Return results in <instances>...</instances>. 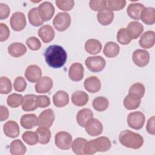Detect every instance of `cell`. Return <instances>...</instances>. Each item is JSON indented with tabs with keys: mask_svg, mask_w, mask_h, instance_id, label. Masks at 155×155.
<instances>
[{
	"mask_svg": "<svg viewBox=\"0 0 155 155\" xmlns=\"http://www.w3.org/2000/svg\"><path fill=\"white\" fill-rule=\"evenodd\" d=\"M44 57L48 66L53 68H59L65 64L67 54L62 46L51 45L45 50Z\"/></svg>",
	"mask_w": 155,
	"mask_h": 155,
	"instance_id": "6da1fadb",
	"label": "cell"
},
{
	"mask_svg": "<svg viewBox=\"0 0 155 155\" xmlns=\"http://www.w3.org/2000/svg\"><path fill=\"white\" fill-rule=\"evenodd\" d=\"M119 140L124 147L134 150L140 148L143 143V138L140 134L129 130H125L120 133Z\"/></svg>",
	"mask_w": 155,
	"mask_h": 155,
	"instance_id": "7a4b0ae2",
	"label": "cell"
},
{
	"mask_svg": "<svg viewBox=\"0 0 155 155\" xmlns=\"http://www.w3.org/2000/svg\"><path fill=\"white\" fill-rule=\"evenodd\" d=\"M111 147V143L109 138L101 136L87 141L84 148V154H93L97 152H105L108 151Z\"/></svg>",
	"mask_w": 155,
	"mask_h": 155,
	"instance_id": "3957f363",
	"label": "cell"
},
{
	"mask_svg": "<svg viewBox=\"0 0 155 155\" xmlns=\"http://www.w3.org/2000/svg\"><path fill=\"white\" fill-rule=\"evenodd\" d=\"M71 16L66 12L58 13L53 19V24L55 29L59 31L66 30L71 24Z\"/></svg>",
	"mask_w": 155,
	"mask_h": 155,
	"instance_id": "277c9868",
	"label": "cell"
},
{
	"mask_svg": "<svg viewBox=\"0 0 155 155\" xmlns=\"http://www.w3.org/2000/svg\"><path fill=\"white\" fill-rule=\"evenodd\" d=\"M87 68L94 73L102 71L106 65L105 60L101 56H89L85 61Z\"/></svg>",
	"mask_w": 155,
	"mask_h": 155,
	"instance_id": "5b68a950",
	"label": "cell"
},
{
	"mask_svg": "<svg viewBox=\"0 0 155 155\" xmlns=\"http://www.w3.org/2000/svg\"><path fill=\"white\" fill-rule=\"evenodd\" d=\"M54 142L56 146L63 150H67L70 148L72 143V136L67 131H59L55 135Z\"/></svg>",
	"mask_w": 155,
	"mask_h": 155,
	"instance_id": "8992f818",
	"label": "cell"
},
{
	"mask_svg": "<svg viewBox=\"0 0 155 155\" xmlns=\"http://www.w3.org/2000/svg\"><path fill=\"white\" fill-rule=\"evenodd\" d=\"M145 122V116L140 111H137L129 113L127 117L128 126L134 130L141 129Z\"/></svg>",
	"mask_w": 155,
	"mask_h": 155,
	"instance_id": "52a82bcc",
	"label": "cell"
},
{
	"mask_svg": "<svg viewBox=\"0 0 155 155\" xmlns=\"http://www.w3.org/2000/svg\"><path fill=\"white\" fill-rule=\"evenodd\" d=\"M54 120V113L48 108L42 111L38 117V125L40 127L50 128Z\"/></svg>",
	"mask_w": 155,
	"mask_h": 155,
	"instance_id": "ba28073f",
	"label": "cell"
},
{
	"mask_svg": "<svg viewBox=\"0 0 155 155\" xmlns=\"http://www.w3.org/2000/svg\"><path fill=\"white\" fill-rule=\"evenodd\" d=\"M10 24L13 30L16 31L22 30L27 24L25 15L21 12H15L10 18Z\"/></svg>",
	"mask_w": 155,
	"mask_h": 155,
	"instance_id": "9c48e42d",
	"label": "cell"
},
{
	"mask_svg": "<svg viewBox=\"0 0 155 155\" xmlns=\"http://www.w3.org/2000/svg\"><path fill=\"white\" fill-rule=\"evenodd\" d=\"M84 128L87 134L91 136H99L103 131V125L102 123L97 119L93 117L87 121Z\"/></svg>",
	"mask_w": 155,
	"mask_h": 155,
	"instance_id": "30bf717a",
	"label": "cell"
},
{
	"mask_svg": "<svg viewBox=\"0 0 155 155\" xmlns=\"http://www.w3.org/2000/svg\"><path fill=\"white\" fill-rule=\"evenodd\" d=\"M38 13L42 21H47L50 20L55 12V9L51 2L44 1L38 7Z\"/></svg>",
	"mask_w": 155,
	"mask_h": 155,
	"instance_id": "8fae6325",
	"label": "cell"
},
{
	"mask_svg": "<svg viewBox=\"0 0 155 155\" xmlns=\"http://www.w3.org/2000/svg\"><path fill=\"white\" fill-rule=\"evenodd\" d=\"M132 59L134 63L139 67L146 66L150 61V54L143 49H137L133 53Z\"/></svg>",
	"mask_w": 155,
	"mask_h": 155,
	"instance_id": "7c38bea8",
	"label": "cell"
},
{
	"mask_svg": "<svg viewBox=\"0 0 155 155\" xmlns=\"http://www.w3.org/2000/svg\"><path fill=\"white\" fill-rule=\"evenodd\" d=\"M26 79L31 83H36L42 78V70L37 65H30L25 71Z\"/></svg>",
	"mask_w": 155,
	"mask_h": 155,
	"instance_id": "4fadbf2b",
	"label": "cell"
},
{
	"mask_svg": "<svg viewBox=\"0 0 155 155\" xmlns=\"http://www.w3.org/2000/svg\"><path fill=\"white\" fill-rule=\"evenodd\" d=\"M84 74V69L79 62H74L71 65L68 70L69 78L74 82H78L82 79Z\"/></svg>",
	"mask_w": 155,
	"mask_h": 155,
	"instance_id": "5bb4252c",
	"label": "cell"
},
{
	"mask_svg": "<svg viewBox=\"0 0 155 155\" xmlns=\"http://www.w3.org/2000/svg\"><path fill=\"white\" fill-rule=\"evenodd\" d=\"M38 35L44 43L50 42L53 40L55 31L53 28L48 24L44 25L38 31Z\"/></svg>",
	"mask_w": 155,
	"mask_h": 155,
	"instance_id": "9a60e30c",
	"label": "cell"
},
{
	"mask_svg": "<svg viewBox=\"0 0 155 155\" xmlns=\"http://www.w3.org/2000/svg\"><path fill=\"white\" fill-rule=\"evenodd\" d=\"M155 43V33L154 31L148 30L143 33L140 36L139 44V45L145 49L152 48Z\"/></svg>",
	"mask_w": 155,
	"mask_h": 155,
	"instance_id": "2e32d148",
	"label": "cell"
},
{
	"mask_svg": "<svg viewBox=\"0 0 155 155\" xmlns=\"http://www.w3.org/2000/svg\"><path fill=\"white\" fill-rule=\"evenodd\" d=\"M53 85V80L48 76H44L36 82L35 88L38 93H46L50 91Z\"/></svg>",
	"mask_w": 155,
	"mask_h": 155,
	"instance_id": "e0dca14e",
	"label": "cell"
},
{
	"mask_svg": "<svg viewBox=\"0 0 155 155\" xmlns=\"http://www.w3.org/2000/svg\"><path fill=\"white\" fill-rule=\"evenodd\" d=\"M84 85L85 89L87 91L91 93H95L101 90V82L97 77L91 76L85 80Z\"/></svg>",
	"mask_w": 155,
	"mask_h": 155,
	"instance_id": "ac0fdd59",
	"label": "cell"
},
{
	"mask_svg": "<svg viewBox=\"0 0 155 155\" xmlns=\"http://www.w3.org/2000/svg\"><path fill=\"white\" fill-rule=\"evenodd\" d=\"M4 134L10 138H16L19 134V127L17 122L13 120H8L3 126Z\"/></svg>",
	"mask_w": 155,
	"mask_h": 155,
	"instance_id": "d6986e66",
	"label": "cell"
},
{
	"mask_svg": "<svg viewBox=\"0 0 155 155\" xmlns=\"http://www.w3.org/2000/svg\"><path fill=\"white\" fill-rule=\"evenodd\" d=\"M126 28L131 39H136L138 38L144 29L143 25L136 21L129 22Z\"/></svg>",
	"mask_w": 155,
	"mask_h": 155,
	"instance_id": "ffe728a7",
	"label": "cell"
},
{
	"mask_svg": "<svg viewBox=\"0 0 155 155\" xmlns=\"http://www.w3.org/2000/svg\"><path fill=\"white\" fill-rule=\"evenodd\" d=\"M8 54L13 58H19L27 52V48L21 42H14L8 47Z\"/></svg>",
	"mask_w": 155,
	"mask_h": 155,
	"instance_id": "44dd1931",
	"label": "cell"
},
{
	"mask_svg": "<svg viewBox=\"0 0 155 155\" xmlns=\"http://www.w3.org/2000/svg\"><path fill=\"white\" fill-rule=\"evenodd\" d=\"M53 102L56 107H64L69 102L68 94L63 90L58 91L53 96Z\"/></svg>",
	"mask_w": 155,
	"mask_h": 155,
	"instance_id": "7402d4cb",
	"label": "cell"
},
{
	"mask_svg": "<svg viewBox=\"0 0 155 155\" xmlns=\"http://www.w3.org/2000/svg\"><path fill=\"white\" fill-rule=\"evenodd\" d=\"M37 108L36 95L28 94L24 96L22 109L24 111H32L35 110Z\"/></svg>",
	"mask_w": 155,
	"mask_h": 155,
	"instance_id": "603a6c76",
	"label": "cell"
},
{
	"mask_svg": "<svg viewBox=\"0 0 155 155\" xmlns=\"http://www.w3.org/2000/svg\"><path fill=\"white\" fill-rule=\"evenodd\" d=\"M88 100V95L83 91H76L71 95L72 104L78 107H82L85 105Z\"/></svg>",
	"mask_w": 155,
	"mask_h": 155,
	"instance_id": "cb8c5ba5",
	"label": "cell"
},
{
	"mask_svg": "<svg viewBox=\"0 0 155 155\" xmlns=\"http://www.w3.org/2000/svg\"><path fill=\"white\" fill-rule=\"evenodd\" d=\"M114 19V13L107 8H104L98 12L97 14V19L102 25H108L110 24Z\"/></svg>",
	"mask_w": 155,
	"mask_h": 155,
	"instance_id": "d4e9b609",
	"label": "cell"
},
{
	"mask_svg": "<svg viewBox=\"0 0 155 155\" xmlns=\"http://www.w3.org/2000/svg\"><path fill=\"white\" fill-rule=\"evenodd\" d=\"M85 50L90 54L99 53L102 50V45L101 42L96 39H89L85 43Z\"/></svg>",
	"mask_w": 155,
	"mask_h": 155,
	"instance_id": "484cf974",
	"label": "cell"
},
{
	"mask_svg": "<svg viewBox=\"0 0 155 155\" xmlns=\"http://www.w3.org/2000/svg\"><path fill=\"white\" fill-rule=\"evenodd\" d=\"M144 7V5L141 3H131L128 6L127 12L129 17L135 21H138L140 19L141 12Z\"/></svg>",
	"mask_w": 155,
	"mask_h": 155,
	"instance_id": "4316f807",
	"label": "cell"
},
{
	"mask_svg": "<svg viewBox=\"0 0 155 155\" xmlns=\"http://www.w3.org/2000/svg\"><path fill=\"white\" fill-rule=\"evenodd\" d=\"M20 123L25 129H31L38 125V117L35 114H24L21 117Z\"/></svg>",
	"mask_w": 155,
	"mask_h": 155,
	"instance_id": "83f0119b",
	"label": "cell"
},
{
	"mask_svg": "<svg viewBox=\"0 0 155 155\" xmlns=\"http://www.w3.org/2000/svg\"><path fill=\"white\" fill-rule=\"evenodd\" d=\"M140 19L147 25H153L155 22V9L153 7H144Z\"/></svg>",
	"mask_w": 155,
	"mask_h": 155,
	"instance_id": "f1b7e54d",
	"label": "cell"
},
{
	"mask_svg": "<svg viewBox=\"0 0 155 155\" xmlns=\"http://www.w3.org/2000/svg\"><path fill=\"white\" fill-rule=\"evenodd\" d=\"M93 117V113L89 108H82L76 114V122L81 127H84L87 121Z\"/></svg>",
	"mask_w": 155,
	"mask_h": 155,
	"instance_id": "f546056e",
	"label": "cell"
},
{
	"mask_svg": "<svg viewBox=\"0 0 155 155\" xmlns=\"http://www.w3.org/2000/svg\"><path fill=\"white\" fill-rule=\"evenodd\" d=\"M120 51V47L117 44L113 41L107 42L104 46L103 53L108 58H113L116 57Z\"/></svg>",
	"mask_w": 155,
	"mask_h": 155,
	"instance_id": "4dcf8cb0",
	"label": "cell"
},
{
	"mask_svg": "<svg viewBox=\"0 0 155 155\" xmlns=\"http://www.w3.org/2000/svg\"><path fill=\"white\" fill-rule=\"evenodd\" d=\"M26 151V147L19 139L13 140L10 145V151L12 155H22Z\"/></svg>",
	"mask_w": 155,
	"mask_h": 155,
	"instance_id": "1f68e13d",
	"label": "cell"
},
{
	"mask_svg": "<svg viewBox=\"0 0 155 155\" xmlns=\"http://www.w3.org/2000/svg\"><path fill=\"white\" fill-rule=\"evenodd\" d=\"M141 103V99L131 94L127 95L124 99V105L125 108L129 110L137 108Z\"/></svg>",
	"mask_w": 155,
	"mask_h": 155,
	"instance_id": "d6a6232c",
	"label": "cell"
},
{
	"mask_svg": "<svg viewBox=\"0 0 155 155\" xmlns=\"http://www.w3.org/2000/svg\"><path fill=\"white\" fill-rule=\"evenodd\" d=\"M87 142V140L82 137L76 138L71 143V149L73 153L78 155L84 154L85 146Z\"/></svg>",
	"mask_w": 155,
	"mask_h": 155,
	"instance_id": "836d02e7",
	"label": "cell"
},
{
	"mask_svg": "<svg viewBox=\"0 0 155 155\" xmlns=\"http://www.w3.org/2000/svg\"><path fill=\"white\" fill-rule=\"evenodd\" d=\"M36 133L39 143L45 145L50 142L51 139V132L48 128L39 127V128L36 129Z\"/></svg>",
	"mask_w": 155,
	"mask_h": 155,
	"instance_id": "e575fe53",
	"label": "cell"
},
{
	"mask_svg": "<svg viewBox=\"0 0 155 155\" xmlns=\"http://www.w3.org/2000/svg\"><path fill=\"white\" fill-rule=\"evenodd\" d=\"M28 18L30 24L35 27H38L43 24L44 21L41 18L38 10V7L30 9L28 13Z\"/></svg>",
	"mask_w": 155,
	"mask_h": 155,
	"instance_id": "d590c367",
	"label": "cell"
},
{
	"mask_svg": "<svg viewBox=\"0 0 155 155\" xmlns=\"http://www.w3.org/2000/svg\"><path fill=\"white\" fill-rule=\"evenodd\" d=\"M92 105L97 111H104L109 106V101L105 97L98 96L94 99Z\"/></svg>",
	"mask_w": 155,
	"mask_h": 155,
	"instance_id": "8d00e7d4",
	"label": "cell"
},
{
	"mask_svg": "<svg viewBox=\"0 0 155 155\" xmlns=\"http://www.w3.org/2000/svg\"><path fill=\"white\" fill-rule=\"evenodd\" d=\"M125 0H107L105 3V8L110 11H119L123 9L126 5Z\"/></svg>",
	"mask_w": 155,
	"mask_h": 155,
	"instance_id": "74e56055",
	"label": "cell"
},
{
	"mask_svg": "<svg viewBox=\"0 0 155 155\" xmlns=\"http://www.w3.org/2000/svg\"><path fill=\"white\" fill-rule=\"evenodd\" d=\"M145 92V88L143 84L137 82L133 84L130 88L128 94L141 99L143 97Z\"/></svg>",
	"mask_w": 155,
	"mask_h": 155,
	"instance_id": "f35d334b",
	"label": "cell"
},
{
	"mask_svg": "<svg viewBox=\"0 0 155 155\" xmlns=\"http://www.w3.org/2000/svg\"><path fill=\"white\" fill-rule=\"evenodd\" d=\"M23 97L20 94L12 93L7 97V104L11 108H17L22 105Z\"/></svg>",
	"mask_w": 155,
	"mask_h": 155,
	"instance_id": "ab89813d",
	"label": "cell"
},
{
	"mask_svg": "<svg viewBox=\"0 0 155 155\" xmlns=\"http://www.w3.org/2000/svg\"><path fill=\"white\" fill-rule=\"evenodd\" d=\"M23 140L29 145H35L38 142V138L36 132L31 131H27L22 135Z\"/></svg>",
	"mask_w": 155,
	"mask_h": 155,
	"instance_id": "60d3db41",
	"label": "cell"
},
{
	"mask_svg": "<svg viewBox=\"0 0 155 155\" xmlns=\"http://www.w3.org/2000/svg\"><path fill=\"white\" fill-rule=\"evenodd\" d=\"M117 40L122 45H127L131 41L128 31L126 28H120L117 33Z\"/></svg>",
	"mask_w": 155,
	"mask_h": 155,
	"instance_id": "b9f144b4",
	"label": "cell"
},
{
	"mask_svg": "<svg viewBox=\"0 0 155 155\" xmlns=\"http://www.w3.org/2000/svg\"><path fill=\"white\" fill-rule=\"evenodd\" d=\"M12 90L11 81L5 76H1L0 78V93L2 94L9 93Z\"/></svg>",
	"mask_w": 155,
	"mask_h": 155,
	"instance_id": "7bdbcfd3",
	"label": "cell"
},
{
	"mask_svg": "<svg viewBox=\"0 0 155 155\" xmlns=\"http://www.w3.org/2000/svg\"><path fill=\"white\" fill-rule=\"evenodd\" d=\"M55 3L60 10L65 12L71 10L74 5V1L73 0H56Z\"/></svg>",
	"mask_w": 155,
	"mask_h": 155,
	"instance_id": "ee69618b",
	"label": "cell"
},
{
	"mask_svg": "<svg viewBox=\"0 0 155 155\" xmlns=\"http://www.w3.org/2000/svg\"><path fill=\"white\" fill-rule=\"evenodd\" d=\"M13 87L18 92L24 91L27 87V82L22 76H18L15 78L13 82Z\"/></svg>",
	"mask_w": 155,
	"mask_h": 155,
	"instance_id": "f6af8a7d",
	"label": "cell"
},
{
	"mask_svg": "<svg viewBox=\"0 0 155 155\" xmlns=\"http://www.w3.org/2000/svg\"><path fill=\"white\" fill-rule=\"evenodd\" d=\"M26 44L27 47L33 51H36L41 48V41L35 36H31L26 40Z\"/></svg>",
	"mask_w": 155,
	"mask_h": 155,
	"instance_id": "bcb514c9",
	"label": "cell"
},
{
	"mask_svg": "<svg viewBox=\"0 0 155 155\" xmlns=\"http://www.w3.org/2000/svg\"><path fill=\"white\" fill-rule=\"evenodd\" d=\"M105 0H91L89 2V5L92 10L99 12L105 8Z\"/></svg>",
	"mask_w": 155,
	"mask_h": 155,
	"instance_id": "7dc6e473",
	"label": "cell"
},
{
	"mask_svg": "<svg viewBox=\"0 0 155 155\" xmlns=\"http://www.w3.org/2000/svg\"><path fill=\"white\" fill-rule=\"evenodd\" d=\"M36 105L38 107L45 108L50 105V99L45 95L36 96Z\"/></svg>",
	"mask_w": 155,
	"mask_h": 155,
	"instance_id": "c3c4849f",
	"label": "cell"
},
{
	"mask_svg": "<svg viewBox=\"0 0 155 155\" xmlns=\"http://www.w3.org/2000/svg\"><path fill=\"white\" fill-rule=\"evenodd\" d=\"M10 36V30L8 26L4 24L0 23V41H6Z\"/></svg>",
	"mask_w": 155,
	"mask_h": 155,
	"instance_id": "681fc988",
	"label": "cell"
},
{
	"mask_svg": "<svg viewBox=\"0 0 155 155\" xmlns=\"http://www.w3.org/2000/svg\"><path fill=\"white\" fill-rule=\"evenodd\" d=\"M10 12V7L8 5L0 3V19L2 20L8 17Z\"/></svg>",
	"mask_w": 155,
	"mask_h": 155,
	"instance_id": "f907efd6",
	"label": "cell"
},
{
	"mask_svg": "<svg viewBox=\"0 0 155 155\" xmlns=\"http://www.w3.org/2000/svg\"><path fill=\"white\" fill-rule=\"evenodd\" d=\"M154 121L155 117L154 116H151L150 118L148 119L146 129L147 132L152 135L155 134V127H154Z\"/></svg>",
	"mask_w": 155,
	"mask_h": 155,
	"instance_id": "816d5d0a",
	"label": "cell"
},
{
	"mask_svg": "<svg viewBox=\"0 0 155 155\" xmlns=\"http://www.w3.org/2000/svg\"><path fill=\"white\" fill-rule=\"evenodd\" d=\"M8 115L9 112L8 108L4 105H1L0 107V120L2 122L7 120L8 117Z\"/></svg>",
	"mask_w": 155,
	"mask_h": 155,
	"instance_id": "f5cc1de1",
	"label": "cell"
}]
</instances>
